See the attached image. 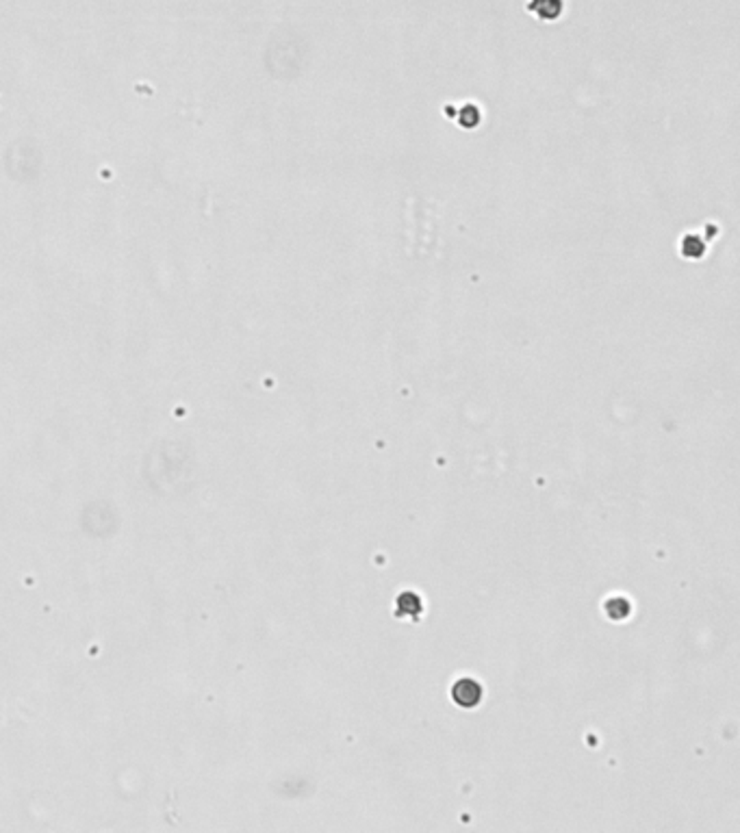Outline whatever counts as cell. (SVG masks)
Here are the masks:
<instances>
[{"label":"cell","instance_id":"cell-1","mask_svg":"<svg viewBox=\"0 0 740 833\" xmlns=\"http://www.w3.org/2000/svg\"><path fill=\"white\" fill-rule=\"evenodd\" d=\"M530 9H534L543 20H554L563 11V5H560V0H532Z\"/></svg>","mask_w":740,"mask_h":833}]
</instances>
